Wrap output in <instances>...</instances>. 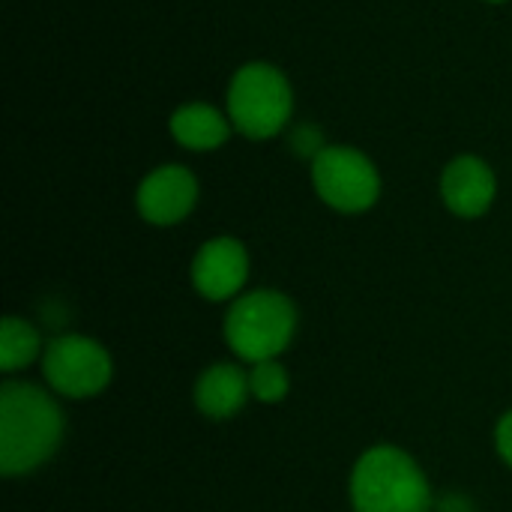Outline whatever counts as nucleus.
<instances>
[{"mask_svg": "<svg viewBox=\"0 0 512 512\" xmlns=\"http://www.w3.org/2000/svg\"><path fill=\"white\" fill-rule=\"evenodd\" d=\"M441 195L450 213L462 219H477L492 207L498 195L495 171L480 156H456L441 174Z\"/></svg>", "mask_w": 512, "mask_h": 512, "instance_id": "nucleus-9", "label": "nucleus"}, {"mask_svg": "<svg viewBox=\"0 0 512 512\" xmlns=\"http://www.w3.org/2000/svg\"><path fill=\"white\" fill-rule=\"evenodd\" d=\"M297 330V312L279 291H252L240 297L225 318L231 351L249 363H264L282 354Z\"/></svg>", "mask_w": 512, "mask_h": 512, "instance_id": "nucleus-4", "label": "nucleus"}, {"mask_svg": "<svg viewBox=\"0 0 512 512\" xmlns=\"http://www.w3.org/2000/svg\"><path fill=\"white\" fill-rule=\"evenodd\" d=\"M486 3H507V0H486Z\"/></svg>", "mask_w": 512, "mask_h": 512, "instance_id": "nucleus-16", "label": "nucleus"}, {"mask_svg": "<svg viewBox=\"0 0 512 512\" xmlns=\"http://www.w3.org/2000/svg\"><path fill=\"white\" fill-rule=\"evenodd\" d=\"M42 372L51 390L69 399H87L108 387L111 357L87 336H60L45 348Z\"/></svg>", "mask_w": 512, "mask_h": 512, "instance_id": "nucleus-6", "label": "nucleus"}, {"mask_svg": "<svg viewBox=\"0 0 512 512\" xmlns=\"http://www.w3.org/2000/svg\"><path fill=\"white\" fill-rule=\"evenodd\" d=\"M495 441H498V453L501 459L512 468V411L498 423V432H495Z\"/></svg>", "mask_w": 512, "mask_h": 512, "instance_id": "nucleus-15", "label": "nucleus"}, {"mask_svg": "<svg viewBox=\"0 0 512 512\" xmlns=\"http://www.w3.org/2000/svg\"><path fill=\"white\" fill-rule=\"evenodd\" d=\"M249 276V255L246 246L234 237L207 240L195 261H192V282L201 297L207 300H228L234 297Z\"/></svg>", "mask_w": 512, "mask_h": 512, "instance_id": "nucleus-8", "label": "nucleus"}, {"mask_svg": "<svg viewBox=\"0 0 512 512\" xmlns=\"http://www.w3.org/2000/svg\"><path fill=\"white\" fill-rule=\"evenodd\" d=\"M225 102L228 120L240 135L249 141H270L291 120L294 90L279 66L255 60L231 75Z\"/></svg>", "mask_w": 512, "mask_h": 512, "instance_id": "nucleus-3", "label": "nucleus"}, {"mask_svg": "<svg viewBox=\"0 0 512 512\" xmlns=\"http://www.w3.org/2000/svg\"><path fill=\"white\" fill-rule=\"evenodd\" d=\"M63 438V417L54 399L33 384L6 381L0 390V474L36 471Z\"/></svg>", "mask_w": 512, "mask_h": 512, "instance_id": "nucleus-1", "label": "nucleus"}, {"mask_svg": "<svg viewBox=\"0 0 512 512\" xmlns=\"http://www.w3.org/2000/svg\"><path fill=\"white\" fill-rule=\"evenodd\" d=\"M198 204V180L183 165L153 168L135 192V207L150 225H177Z\"/></svg>", "mask_w": 512, "mask_h": 512, "instance_id": "nucleus-7", "label": "nucleus"}, {"mask_svg": "<svg viewBox=\"0 0 512 512\" xmlns=\"http://www.w3.org/2000/svg\"><path fill=\"white\" fill-rule=\"evenodd\" d=\"M312 183L321 201L339 213H366L381 198L375 162L345 144H330L312 159Z\"/></svg>", "mask_w": 512, "mask_h": 512, "instance_id": "nucleus-5", "label": "nucleus"}, {"mask_svg": "<svg viewBox=\"0 0 512 512\" xmlns=\"http://www.w3.org/2000/svg\"><path fill=\"white\" fill-rule=\"evenodd\" d=\"M168 129L180 147L195 150V153H207V150L222 147L231 138L234 126L219 108H213L207 102H186L171 114Z\"/></svg>", "mask_w": 512, "mask_h": 512, "instance_id": "nucleus-10", "label": "nucleus"}, {"mask_svg": "<svg viewBox=\"0 0 512 512\" xmlns=\"http://www.w3.org/2000/svg\"><path fill=\"white\" fill-rule=\"evenodd\" d=\"M294 147H297V153H303V156H318L321 150H324V144H321V135H318V129H300L297 135H294Z\"/></svg>", "mask_w": 512, "mask_h": 512, "instance_id": "nucleus-14", "label": "nucleus"}, {"mask_svg": "<svg viewBox=\"0 0 512 512\" xmlns=\"http://www.w3.org/2000/svg\"><path fill=\"white\" fill-rule=\"evenodd\" d=\"M36 354H39V333L21 318H6L3 333H0V366H3V372H18L21 366L33 363Z\"/></svg>", "mask_w": 512, "mask_h": 512, "instance_id": "nucleus-12", "label": "nucleus"}, {"mask_svg": "<svg viewBox=\"0 0 512 512\" xmlns=\"http://www.w3.org/2000/svg\"><path fill=\"white\" fill-rule=\"evenodd\" d=\"M249 393H252L249 375H243L231 363H219V366H210L198 378L195 402H198L201 414H207L210 420H228L246 405Z\"/></svg>", "mask_w": 512, "mask_h": 512, "instance_id": "nucleus-11", "label": "nucleus"}, {"mask_svg": "<svg viewBox=\"0 0 512 512\" xmlns=\"http://www.w3.org/2000/svg\"><path fill=\"white\" fill-rule=\"evenodd\" d=\"M351 501L354 512H429L432 489L408 453L375 447L351 474Z\"/></svg>", "mask_w": 512, "mask_h": 512, "instance_id": "nucleus-2", "label": "nucleus"}, {"mask_svg": "<svg viewBox=\"0 0 512 512\" xmlns=\"http://www.w3.org/2000/svg\"><path fill=\"white\" fill-rule=\"evenodd\" d=\"M249 390L258 402H282L288 393V372L276 360L255 363L249 372Z\"/></svg>", "mask_w": 512, "mask_h": 512, "instance_id": "nucleus-13", "label": "nucleus"}]
</instances>
